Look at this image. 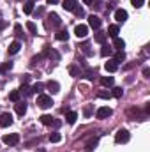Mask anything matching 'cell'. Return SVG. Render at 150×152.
Here are the masks:
<instances>
[{"mask_svg":"<svg viewBox=\"0 0 150 152\" xmlns=\"http://www.w3.org/2000/svg\"><path fill=\"white\" fill-rule=\"evenodd\" d=\"M74 34L78 39H83L87 37V34H88V27L87 25H76L74 27Z\"/></svg>","mask_w":150,"mask_h":152,"instance_id":"5","label":"cell"},{"mask_svg":"<svg viewBox=\"0 0 150 152\" xmlns=\"http://www.w3.org/2000/svg\"><path fill=\"white\" fill-rule=\"evenodd\" d=\"M106 37H108V36H106L104 32H97V34H95V41H97V42H101V44H104Z\"/></svg>","mask_w":150,"mask_h":152,"instance_id":"28","label":"cell"},{"mask_svg":"<svg viewBox=\"0 0 150 152\" xmlns=\"http://www.w3.org/2000/svg\"><path fill=\"white\" fill-rule=\"evenodd\" d=\"M104 69H106L108 73H115V71L118 69V64H117L115 60H108V62L104 64Z\"/></svg>","mask_w":150,"mask_h":152,"instance_id":"11","label":"cell"},{"mask_svg":"<svg viewBox=\"0 0 150 152\" xmlns=\"http://www.w3.org/2000/svg\"><path fill=\"white\" fill-rule=\"evenodd\" d=\"M113 46H115L118 51H122V48L125 46V42H124V41H122L120 37H115V41H113Z\"/></svg>","mask_w":150,"mask_h":152,"instance_id":"17","label":"cell"},{"mask_svg":"<svg viewBox=\"0 0 150 152\" xmlns=\"http://www.w3.org/2000/svg\"><path fill=\"white\" fill-rule=\"evenodd\" d=\"M74 12L78 14V16H83V14H85V12H83V9H79V7H76V9H74Z\"/></svg>","mask_w":150,"mask_h":152,"instance_id":"37","label":"cell"},{"mask_svg":"<svg viewBox=\"0 0 150 152\" xmlns=\"http://www.w3.org/2000/svg\"><path fill=\"white\" fill-rule=\"evenodd\" d=\"M101 83H103L104 87H111L113 85V78L111 76H103V78H101Z\"/></svg>","mask_w":150,"mask_h":152,"instance_id":"22","label":"cell"},{"mask_svg":"<svg viewBox=\"0 0 150 152\" xmlns=\"http://www.w3.org/2000/svg\"><path fill=\"white\" fill-rule=\"evenodd\" d=\"M129 138H131V134H129L127 129H118L117 134H115V142L117 143H125V142H129Z\"/></svg>","mask_w":150,"mask_h":152,"instance_id":"1","label":"cell"},{"mask_svg":"<svg viewBox=\"0 0 150 152\" xmlns=\"http://www.w3.org/2000/svg\"><path fill=\"white\" fill-rule=\"evenodd\" d=\"M20 48H21L20 41H14V42H11V44H9V48H7V53H9V55H16V53L20 51Z\"/></svg>","mask_w":150,"mask_h":152,"instance_id":"10","label":"cell"},{"mask_svg":"<svg viewBox=\"0 0 150 152\" xmlns=\"http://www.w3.org/2000/svg\"><path fill=\"white\" fill-rule=\"evenodd\" d=\"M69 75H71V76H79V75H81V71H79V67H78V66L73 64V66H69Z\"/></svg>","mask_w":150,"mask_h":152,"instance_id":"23","label":"cell"},{"mask_svg":"<svg viewBox=\"0 0 150 152\" xmlns=\"http://www.w3.org/2000/svg\"><path fill=\"white\" fill-rule=\"evenodd\" d=\"M97 97H101V99H110V97H111V92L101 90V92H97Z\"/></svg>","mask_w":150,"mask_h":152,"instance_id":"31","label":"cell"},{"mask_svg":"<svg viewBox=\"0 0 150 152\" xmlns=\"http://www.w3.org/2000/svg\"><path fill=\"white\" fill-rule=\"evenodd\" d=\"M51 92H58V88H60V85L57 83V81H48V85H46Z\"/></svg>","mask_w":150,"mask_h":152,"instance_id":"25","label":"cell"},{"mask_svg":"<svg viewBox=\"0 0 150 152\" xmlns=\"http://www.w3.org/2000/svg\"><path fill=\"white\" fill-rule=\"evenodd\" d=\"M27 28L30 30V34H34V36H37V27H36V23H32V21H28V23H27Z\"/></svg>","mask_w":150,"mask_h":152,"instance_id":"30","label":"cell"},{"mask_svg":"<svg viewBox=\"0 0 150 152\" xmlns=\"http://www.w3.org/2000/svg\"><path fill=\"white\" fill-rule=\"evenodd\" d=\"M111 46H108V44H103V50H101V55L103 57H108V55H111Z\"/></svg>","mask_w":150,"mask_h":152,"instance_id":"27","label":"cell"},{"mask_svg":"<svg viewBox=\"0 0 150 152\" xmlns=\"http://www.w3.org/2000/svg\"><path fill=\"white\" fill-rule=\"evenodd\" d=\"M12 67V64L11 62H7V64H4V66H0V73H5V71H9Z\"/></svg>","mask_w":150,"mask_h":152,"instance_id":"34","label":"cell"},{"mask_svg":"<svg viewBox=\"0 0 150 152\" xmlns=\"http://www.w3.org/2000/svg\"><path fill=\"white\" fill-rule=\"evenodd\" d=\"M143 76H145V78H149V76H150V69H149V67H145V69H143Z\"/></svg>","mask_w":150,"mask_h":152,"instance_id":"38","label":"cell"},{"mask_svg":"<svg viewBox=\"0 0 150 152\" xmlns=\"http://www.w3.org/2000/svg\"><path fill=\"white\" fill-rule=\"evenodd\" d=\"M90 112H92V108H90V106H87V108H85V115L88 117V115H90Z\"/></svg>","mask_w":150,"mask_h":152,"instance_id":"39","label":"cell"},{"mask_svg":"<svg viewBox=\"0 0 150 152\" xmlns=\"http://www.w3.org/2000/svg\"><path fill=\"white\" fill-rule=\"evenodd\" d=\"M16 113H18V115H25V113H27V104L18 101V103H16Z\"/></svg>","mask_w":150,"mask_h":152,"instance_id":"15","label":"cell"},{"mask_svg":"<svg viewBox=\"0 0 150 152\" xmlns=\"http://www.w3.org/2000/svg\"><path fill=\"white\" fill-rule=\"evenodd\" d=\"M58 0H46V4H57Z\"/></svg>","mask_w":150,"mask_h":152,"instance_id":"40","label":"cell"},{"mask_svg":"<svg viewBox=\"0 0 150 152\" xmlns=\"http://www.w3.org/2000/svg\"><path fill=\"white\" fill-rule=\"evenodd\" d=\"M131 4H133L134 7H141V5L145 4V0H131Z\"/></svg>","mask_w":150,"mask_h":152,"instance_id":"35","label":"cell"},{"mask_svg":"<svg viewBox=\"0 0 150 152\" xmlns=\"http://www.w3.org/2000/svg\"><path fill=\"white\" fill-rule=\"evenodd\" d=\"M55 37L58 39V41H67L69 39V34H67V30H60V32H57Z\"/></svg>","mask_w":150,"mask_h":152,"instance_id":"21","label":"cell"},{"mask_svg":"<svg viewBox=\"0 0 150 152\" xmlns=\"http://www.w3.org/2000/svg\"><path fill=\"white\" fill-rule=\"evenodd\" d=\"M81 50H83V53H85V55H92V51H90V44H88V42L81 44Z\"/></svg>","mask_w":150,"mask_h":152,"instance_id":"32","label":"cell"},{"mask_svg":"<svg viewBox=\"0 0 150 152\" xmlns=\"http://www.w3.org/2000/svg\"><path fill=\"white\" fill-rule=\"evenodd\" d=\"M113 60H115L117 64H118V62H124V60H125V53H124V51H117Z\"/></svg>","mask_w":150,"mask_h":152,"instance_id":"24","label":"cell"},{"mask_svg":"<svg viewBox=\"0 0 150 152\" xmlns=\"http://www.w3.org/2000/svg\"><path fill=\"white\" fill-rule=\"evenodd\" d=\"M122 94H124V90H122L120 87H115V88H113V92H111V96H113V97H117V99H120V97H122Z\"/></svg>","mask_w":150,"mask_h":152,"instance_id":"29","label":"cell"},{"mask_svg":"<svg viewBox=\"0 0 150 152\" xmlns=\"http://www.w3.org/2000/svg\"><path fill=\"white\" fill-rule=\"evenodd\" d=\"M41 88H42V83H36L32 87V92H41Z\"/></svg>","mask_w":150,"mask_h":152,"instance_id":"36","label":"cell"},{"mask_svg":"<svg viewBox=\"0 0 150 152\" xmlns=\"http://www.w3.org/2000/svg\"><path fill=\"white\" fill-rule=\"evenodd\" d=\"M12 124V115L11 113H2L0 115V127H7Z\"/></svg>","mask_w":150,"mask_h":152,"instance_id":"8","label":"cell"},{"mask_svg":"<svg viewBox=\"0 0 150 152\" xmlns=\"http://www.w3.org/2000/svg\"><path fill=\"white\" fill-rule=\"evenodd\" d=\"M85 4H94V0H83Z\"/></svg>","mask_w":150,"mask_h":152,"instance_id":"41","label":"cell"},{"mask_svg":"<svg viewBox=\"0 0 150 152\" xmlns=\"http://www.w3.org/2000/svg\"><path fill=\"white\" fill-rule=\"evenodd\" d=\"M94 76H95V71H92V69H87L85 71V78L87 80H94Z\"/></svg>","mask_w":150,"mask_h":152,"instance_id":"33","label":"cell"},{"mask_svg":"<svg viewBox=\"0 0 150 152\" xmlns=\"http://www.w3.org/2000/svg\"><path fill=\"white\" fill-rule=\"evenodd\" d=\"M106 36H110V37H113V39L117 37V36H118V25H110Z\"/></svg>","mask_w":150,"mask_h":152,"instance_id":"14","label":"cell"},{"mask_svg":"<svg viewBox=\"0 0 150 152\" xmlns=\"http://www.w3.org/2000/svg\"><path fill=\"white\" fill-rule=\"evenodd\" d=\"M32 11H34V2H32V0L25 2V5H23V12H25V14H32Z\"/></svg>","mask_w":150,"mask_h":152,"instance_id":"16","label":"cell"},{"mask_svg":"<svg viewBox=\"0 0 150 152\" xmlns=\"http://www.w3.org/2000/svg\"><path fill=\"white\" fill-rule=\"evenodd\" d=\"M39 120H41V124H44V126H51V124H55V120H53L51 115H41Z\"/></svg>","mask_w":150,"mask_h":152,"instance_id":"13","label":"cell"},{"mask_svg":"<svg viewBox=\"0 0 150 152\" xmlns=\"http://www.w3.org/2000/svg\"><path fill=\"white\" fill-rule=\"evenodd\" d=\"M20 94H23V96H32L34 92H32V87H28V85H23V87L20 88Z\"/></svg>","mask_w":150,"mask_h":152,"instance_id":"19","label":"cell"},{"mask_svg":"<svg viewBox=\"0 0 150 152\" xmlns=\"http://www.w3.org/2000/svg\"><path fill=\"white\" fill-rule=\"evenodd\" d=\"M20 96H21L20 90H12V92L9 94V99H11L12 103H18V101H20Z\"/></svg>","mask_w":150,"mask_h":152,"instance_id":"20","label":"cell"},{"mask_svg":"<svg viewBox=\"0 0 150 152\" xmlns=\"http://www.w3.org/2000/svg\"><path fill=\"white\" fill-rule=\"evenodd\" d=\"M51 104H53V99L50 97V96H44V94H41L37 97V106H41V108H51Z\"/></svg>","mask_w":150,"mask_h":152,"instance_id":"2","label":"cell"},{"mask_svg":"<svg viewBox=\"0 0 150 152\" xmlns=\"http://www.w3.org/2000/svg\"><path fill=\"white\" fill-rule=\"evenodd\" d=\"M111 115H113V110L108 108V106H101V108L95 112V117H97V118H108V117H111Z\"/></svg>","mask_w":150,"mask_h":152,"instance_id":"4","label":"cell"},{"mask_svg":"<svg viewBox=\"0 0 150 152\" xmlns=\"http://www.w3.org/2000/svg\"><path fill=\"white\" fill-rule=\"evenodd\" d=\"M66 118H67V122H69V124H74L76 118H78V113H76V112H67Z\"/></svg>","mask_w":150,"mask_h":152,"instance_id":"18","label":"cell"},{"mask_svg":"<svg viewBox=\"0 0 150 152\" xmlns=\"http://www.w3.org/2000/svg\"><path fill=\"white\" fill-rule=\"evenodd\" d=\"M60 140H62L60 133H51V134H50V142H51V143H58Z\"/></svg>","mask_w":150,"mask_h":152,"instance_id":"26","label":"cell"},{"mask_svg":"<svg viewBox=\"0 0 150 152\" xmlns=\"http://www.w3.org/2000/svg\"><path fill=\"white\" fill-rule=\"evenodd\" d=\"M2 142H4L5 145H16V143L20 142V134H16V133H11V134H5V136L2 138Z\"/></svg>","mask_w":150,"mask_h":152,"instance_id":"3","label":"cell"},{"mask_svg":"<svg viewBox=\"0 0 150 152\" xmlns=\"http://www.w3.org/2000/svg\"><path fill=\"white\" fill-rule=\"evenodd\" d=\"M115 20H117L118 23H124V21L127 20V11H124V9H117V11H115Z\"/></svg>","mask_w":150,"mask_h":152,"instance_id":"9","label":"cell"},{"mask_svg":"<svg viewBox=\"0 0 150 152\" xmlns=\"http://www.w3.org/2000/svg\"><path fill=\"white\" fill-rule=\"evenodd\" d=\"M66 11H73L74 12V9L78 7V4H76L74 0H64V5H62Z\"/></svg>","mask_w":150,"mask_h":152,"instance_id":"12","label":"cell"},{"mask_svg":"<svg viewBox=\"0 0 150 152\" xmlns=\"http://www.w3.org/2000/svg\"><path fill=\"white\" fill-rule=\"evenodd\" d=\"M60 18H58V14H55V12H51L50 16H48V27H60Z\"/></svg>","mask_w":150,"mask_h":152,"instance_id":"6","label":"cell"},{"mask_svg":"<svg viewBox=\"0 0 150 152\" xmlns=\"http://www.w3.org/2000/svg\"><path fill=\"white\" fill-rule=\"evenodd\" d=\"M101 23H103V20L99 18V16H95V14H92V16H88V25L94 28V30H97L99 27H101Z\"/></svg>","mask_w":150,"mask_h":152,"instance_id":"7","label":"cell"}]
</instances>
